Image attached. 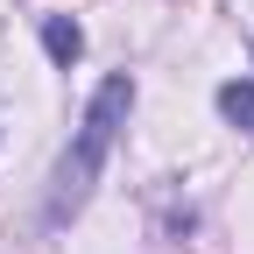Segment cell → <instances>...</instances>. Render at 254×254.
Returning <instances> with one entry per match:
<instances>
[{
	"label": "cell",
	"instance_id": "3957f363",
	"mask_svg": "<svg viewBox=\"0 0 254 254\" xmlns=\"http://www.w3.org/2000/svg\"><path fill=\"white\" fill-rule=\"evenodd\" d=\"M219 113H226L233 127H254V85L233 78V85H219Z\"/></svg>",
	"mask_w": 254,
	"mask_h": 254
},
{
	"label": "cell",
	"instance_id": "6da1fadb",
	"mask_svg": "<svg viewBox=\"0 0 254 254\" xmlns=\"http://www.w3.org/2000/svg\"><path fill=\"white\" fill-rule=\"evenodd\" d=\"M127 106H134V78H106L99 99H92V113H85V127H78V141H71V155H64V170H57L50 219H71V212L85 205V190L99 184V163H106V148H113V134H120Z\"/></svg>",
	"mask_w": 254,
	"mask_h": 254
},
{
	"label": "cell",
	"instance_id": "7a4b0ae2",
	"mask_svg": "<svg viewBox=\"0 0 254 254\" xmlns=\"http://www.w3.org/2000/svg\"><path fill=\"white\" fill-rule=\"evenodd\" d=\"M43 50H50L57 64H78V50H85V36H78V21H64V14H50V21H43Z\"/></svg>",
	"mask_w": 254,
	"mask_h": 254
}]
</instances>
